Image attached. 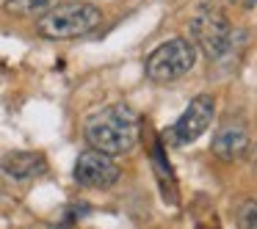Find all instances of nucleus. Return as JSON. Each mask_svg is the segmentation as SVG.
<instances>
[{"instance_id": "1", "label": "nucleus", "mask_w": 257, "mask_h": 229, "mask_svg": "<svg viewBox=\"0 0 257 229\" xmlns=\"http://www.w3.org/2000/svg\"><path fill=\"white\" fill-rule=\"evenodd\" d=\"M141 122L139 113L130 105H108L102 111L91 113L83 124V138L91 149H100L105 155H124L139 144Z\"/></svg>"}, {"instance_id": "2", "label": "nucleus", "mask_w": 257, "mask_h": 229, "mask_svg": "<svg viewBox=\"0 0 257 229\" xmlns=\"http://www.w3.org/2000/svg\"><path fill=\"white\" fill-rule=\"evenodd\" d=\"M100 23L102 14L91 3H61V6L56 3L39 17L36 31L45 39H78L91 34Z\"/></svg>"}, {"instance_id": "3", "label": "nucleus", "mask_w": 257, "mask_h": 229, "mask_svg": "<svg viewBox=\"0 0 257 229\" xmlns=\"http://www.w3.org/2000/svg\"><path fill=\"white\" fill-rule=\"evenodd\" d=\"M191 36H194L196 47L205 53L207 58H221L232 45V25L218 9V3L205 0L191 17Z\"/></svg>"}, {"instance_id": "4", "label": "nucleus", "mask_w": 257, "mask_h": 229, "mask_svg": "<svg viewBox=\"0 0 257 229\" xmlns=\"http://www.w3.org/2000/svg\"><path fill=\"white\" fill-rule=\"evenodd\" d=\"M196 67V45L188 39H169L150 53L147 58V78L155 83H169Z\"/></svg>"}, {"instance_id": "5", "label": "nucleus", "mask_w": 257, "mask_h": 229, "mask_svg": "<svg viewBox=\"0 0 257 229\" xmlns=\"http://www.w3.org/2000/svg\"><path fill=\"white\" fill-rule=\"evenodd\" d=\"M119 166L113 163V155H105L100 149H86L75 160V179L83 188H97L105 190L111 185H116L119 179Z\"/></svg>"}, {"instance_id": "6", "label": "nucleus", "mask_w": 257, "mask_h": 229, "mask_svg": "<svg viewBox=\"0 0 257 229\" xmlns=\"http://www.w3.org/2000/svg\"><path fill=\"white\" fill-rule=\"evenodd\" d=\"M213 113H216V102H213V97L199 94L196 100H191V105L183 111V116L174 122L172 141L174 144H191V141H196L207 127H210Z\"/></svg>"}, {"instance_id": "7", "label": "nucleus", "mask_w": 257, "mask_h": 229, "mask_svg": "<svg viewBox=\"0 0 257 229\" xmlns=\"http://www.w3.org/2000/svg\"><path fill=\"white\" fill-rule=\"evenodd\" d=\"M210 149L224 163H232L246 155V149H249V133H246L243 124H224L216 133V138H213Z\"/></svg>"}, {"instance_id": "8", "label": "nucleus", "mask_w": 257, "mask_h": 229, "mask_svg": "<svg viewBox=\"0 0 257 229\" xmlns=\"http://www.w3.org/2000/svg\"><path fill=\"white\" fill-rule=\"evenodd\" d=\"M47 160L42 152H14L3 160V171L14 179H34L39 174H45Z\"/></svg>"}, {"instance_id": "9", "label": "nucleus", "mask_w": 257, "mask_h": 229, "mask_svg": "<svg viewBox=\"0 0 257 229\" xmlns=\"http://www.w3.org/2000/svg\"><path fill=\"white\" fill-rule=\"evenodd\" d=\"M58 0H6L3 9L14 17H42L47 9H53Z\"/></svg>"}, {"instance_id": "10", "label": "nucleus", "mask_w": 257, "mask_h": 229, "mask_svg": "<svg viewBox=\"0 0 257 229\" xmlns=\"http://www.w3.org/2000/svg\"><path fill=\"white\" fill-rule=\"evenodd\" d=\"M238 221H240V226H246V229H257V199H249L240 207Z\"/></svg>"}]
</instances>
